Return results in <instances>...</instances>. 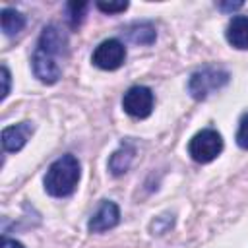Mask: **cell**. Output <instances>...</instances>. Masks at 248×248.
Instances as JSON below:
<instances>
[{
	"label": "cell",
	"mask_w": 248,
	"mask_h": 248,
	"mask_svg": "<svg viewBox=\"0 0 248 248\" xmlns=\"http://www.w3.org/2000/svg\"><path fill=\"white\" fill-rule=\"evenodd\" d=\"M225 39L232 48L248 50V16H232L227 23Z\"/></svg>",
	"instance_id": "obj_10"
},
{
	"label": "cell",
	"mask_w": 248,
	"mask_h": 248,
	"mask_svg": "<svg viewBox=\"0 0 248 248\" xmlns=\"http://www.w3.org/2000/svg\"><path fill=\"white\" fill-rule=\"evenodd\" d=\"M81 178V165L76 155L64 153L56 161L50 163V167L45 172L43 186L45 192L52 198H70Z\"/></svg>",
	"instance_id": "obj_2"
},
{
	"label": "cell",
	"mask_w": 248,
	"mask_h": 248,
	"mask_svg": "<svg viewBox=\"0 0 248 248\" xmlns=\"http://www.w3.org/2000/svg\"><path fill=\"white\" fill-rule=\"evenodd\" d=\"M27 19L21 12H17L16 8H2L0 12V25H2V33L6 37H16L17 33L23 31Z\"/></svg>",
	"instance_id": "obj_12"
},
{
	"label": "cell",
	"mask_w": 248,
	"mask_h": 248,
	"mask_svg": "<svg viewBox=\"0 0 248 248\" xmlns=\"http://www.w3.org/2000/svg\"><path fill=\"white\" fill-rule=\"evenodd\" d=\"M91 62L99 70L114 72L126 62V45L114 37L105 39L95 46V50L91 54Z\"/></svg>",
	"instance_id": "obj_5"
},
{
	"label": "cell",
	"mask_w": 248,
	"mask_h": 248,
	"mask_svg": "<svg viewBox=\"0 0 248 248\" xmlns=\"http://www.w3.org/2000/svg\"><path fill=\"white\" fill-rule=\"evenodd\" d=\"M231 81V74L221 66H202L188 78V93L194 101H205L213 93L227 87Z\"/></svg>",
	"instance_id": "obj_3"
},
{
	"label": "cell",
	"mask_w": 248,
	"mask_h": 248,
	"mask_svg": "<svg viewBox=\"0 0 248 248\" xmlns=\"http://www.w3.org/2000/svg\"><path fill=\"white\" fill-rule=\"evenodd\" d=\"M10 87H12V74H10V68L2 64V95H0L2 101L10 95Z\"/></svg>",
	"instance_id": "obj_16"
},
{
	"label": "cell",
	"mask_w": 248,
	"mask_h": 248,
	"mask_svg": "<svg viewBox=\"0 0 248 248\" xmlns=\"http://www.w3.org/2000/svg\"><path fill=\"white\" fill-rule=\"evenodd\" d=\"M215 6H217V8L221 10V12H227V14H232V12H236V10H240V8L244 6V2H240V0H238V2H217Z\"/></svg>",
	"instance_id": "obj_17"
},
{
	"label": "cell",
	"mask_w": 248,
	"mask_h": 248,
	"mask_svg": "<svg viewBox=\"0 0 248 248\" xmlns=\"http://www.w3.org/2000/svg\"><path fill=\"white\" fill-rule=\"evenodd\" d=\"M120 223V207L116 202L112 200H101V203L97 205V209L93 211V215L87 221V231L101 234L107 232L110 229H114Z\"/></svg>",
	"instance_id": "obj_7"
},
{
	"label": "cell",
	"mask_w": 248,
	"mask_h": 248,
	"mask_svg": "<svg viewBox=\"0 0 248 248\" xmlns=\"http://www.w3.org/2000/svg\"><path fill=\"white\" fill-rule=\"evenodd\" d=\"M130 43L140 46H149L157 41V29L151 21H134L124 29Z\"/></svg>",
	"instance_id": "obj_11"
},
{
	"label": "cell",
	"mask_w": 248,
	"mask_h": 248,
	"mask_svg": "<svg viewBox=\"0 0 248 248\" xmlns=\"http://www.w3.org/2000/svg\"><path fill=\"white\" fill-rule=\"evenodd\" d=\"M87 2H68L66 4V19H68V25L72 29H78L85 17V12H87Z\"/></svg>",
	"instance_id": "obj_13"
},
{
	"label": "cell",
	"mask_w": 248,
	"mask_h": 248,
	"mask_svg": "<svg viewBox=\"0 0 248 248\" xmlns=\"http://www.w3.org/2000/svg\"><path fill=\"white\" fill-rule=\"evenodd\" d=\"M35 132V126L33 122L25 120V122H19V124H12V126H6L2 130V149L6 153H17L25 147V143L29 141V138L33 136Z\"/></svg>",
	"instance_id": "obj_8"
},
{
	"label": "cell",
	"mask_w": 248,
	"mask_h": 248,
	"mask_svg": "<svg viewBox=\"0 0 248 248\" xmlns=\"http://www.w3.org/2000/svg\"><path fill=\"white\" fill-rule=\"evenodd\" d=\"M153 107H155V95L147 85H132L122 95L124 112L136 120H143L151 116Z\"/></svg>",
	"instance_id": "obj_6"
},
{
	"label": "cell",
	"mask_w": 248,
	"mask_h": 248,
	"mask_svg": "<svg viewBox=\"0 0 248 248\" xmlns=\"http://www.w3.org/2000/svg\"><path fill=\"white\" fill-rule=\"evenodd\" d=\"M0 248H25V246H23L19 240H16V238H10V236H2Z\"/></svg>",
	"instance_id": "obj_18"
},
{
	"label": "cell",
	"mask_w": 248,
	"mask_h": 248,
	"mask_svg": "<svg viewBox=\"0 0 248 248\" xmlns=\"http://www.w3.org/2000/svg\"><path fill=\"white\" fill-rule=\"evenodd\" d=\"M236 145L244 151H248V112H244L238 120V128H236Z\"/></svg>",
	"instance_id": "obj_14"
},
{
	"label": "cell",
	"mask_w": 248,
	"mask_h": 248,
	"mask_svg": "<svg viewBox=\"0 0 248 248\" xmlns=\"http://www.w3.org/2000/svg\"><path fill=\"white\" fill-rule=\"evenodd\" d=\"M66 58H68V35L56 23L45 25L31 54L33 76L45 85H54L62 78Z\"/></svg>",
	"instance_id": "obj_1"
},
{
	"label": "cell",
	"mask_w": 248,
	"mask_h": 248,
	"mask_svg": "<svg viewBox=\"0 0 248 248\" xmlns=\"http://www.w3.org/2000/svg\"><path fill=\"white\" fill-rule=\"evenodd\" d=\"M134 157H136V145L130 141V140H124L108 157V172L112 176H122L130 170L132 163H134Z\"/></svg>",
	"instance_id": "obj_9"
},
{
	"label": "cell",
	"mask_w": 248,
	"mask_h": 248,
	"mask_svg": "<svg viewBox=\"0 0 248 248\" xmlns=\"http://www.w3.org/2000/svg\"><path fill=\"white\" fill-rule=\"evenodd\" d=\"M225 147L223 136L215 128H203L196 132L188 141V155L192 161L200 165H207L215 161Z\"/></svg>",
	"instance_id": "obj_4"
},
{
	"label": "cell",
	"mask_w": 248,
	"mask_h": 248,
	"mask_svg": "<svg viewBox=\"0 0 248 248\" xmlns=\"http://www.w3.org/2000/svg\"><path fill=\"white\" fill-rule=\"evenodd\" d=\"M95 6H97L99 12L112 16V14H122V12H126L130 4H128L126 0H120V2H95Z\"/></svg>",
	"instance_id": "obj_15"
}]
</instances>
